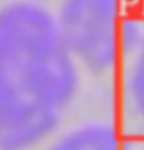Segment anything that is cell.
<instances>
[{
  "mask_svg": "<svg viewBox=\"0 0 144 150\" xmlns=\"http://www.w3.org/2000/svg\"><path fill=\"white\" fill-rule=\"evenodd\" d=\"M123 96L136 117L144 123V34L122 67Z\"/></svg>",
  "mask_w": 144,
  "mask_h": 150,
  "instance_id": "obj_4",
  "label": "cell"
},
{
  "mask_svg": "<svg viewBox=\"0 0 144 150\" xmlns=\"http://www.w3.org/2000/svg\"><path fill=\"white\" fill-rule=\"evenodd\" d=\"M61 34L86 75L122 69L143 33L126 0H57Z\"/></svg>",
  "mask_w": 144,
  "mask_h": 150,
  "instance_id": "obj_2",
  "label": "cell"
},
{
  "mask_svg": "<svg viewBox=\"0 0 144 150\" xmlns=\"http://www.w3.org/2000/svg\"><path fill=\"white\" fill-rule=\"evenodd\" d=\"M45 150H122L120 139L106 120H88L58 136Z\"/></svg>",
  "mask_w": 144,
  "mask_h": 150,
  "instance_id": "obj_3",
  "label": "cell"
},
{
  "mask_svg": "<svg viewBox=\"0 0 144 150\" xmlns=\"http://www.w3.org/2000/svg\"><path fill=\"white\" fill-rule=\"evenodd\" d=\"M85 75L52 3L0 0V150H31L51 139L76 105Z\"/></svg>",
  "mask_w": 144,
  "mask_h": 150,
  "instance_id": "obj_1",
  "label": "cell"
}]
</instances>
